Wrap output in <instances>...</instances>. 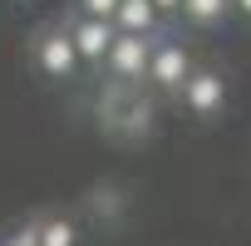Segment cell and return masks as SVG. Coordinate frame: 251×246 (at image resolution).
Masks as SVG:
<instances>
[{
	"label": "cell",
	"mask_w": 251,
	"mask_h": 246,
	"mask_svg": "<svg viewBox=\"0 0 251 246\" xmlns=\"http://www.w3.org/2000/svg\"><path fill=\"white\" fill-rule=\"evenodd\" d=\"M103 64L113 69V79L123 84H138L148 74V35H128V30H118L103 49Z\"/></svg>",
	"instance_id": "6da1fadb"
},
{
	"label": "cell",
	"mask_w": 251,
	"mask_h": 246,
	"mask_svg": "<svg viewBox=\"0 0 251 246\" xmlns=\"http://www.w3.org/2000/svg\"><path fill=\"white\" fill-rule=\"evenodd\" d=\"M187 74H192V59H187L182 45H158V49H148V74H143V79H153L158 89H182Z\"/></svg>",
	"instance_id": "7a4b0ae2"
},
{
	"label": "cell",
	"mask_w": 251,
	"mask_h": 246,
	"mask_svg": "<svg viewBox=\"0 0 251 246\" xmlns=\"http://www.w3.org/2000/svg\"><path fill=\"white\" fill-rule=\"evenodd\" d=\"M118 30H113V20H99V15H84L74 30H69V40H74V54H79V64H103V49H108V40H113Z\"/></svg>",
	"instance_id": "3957f363"
},
{
	"label": "cell",
	"mask_w": 251,
	"mask_h": 246,
	"mask_svg": "<svg viewBox=\"0 0 251 246\" xmlns=\"http://www.w3.org/2000/svg\"><path fill=\"white\" fill-rule=\"evenodd\" d=\"M40 69H45L50 79H69V74L79 69V54H74L69 30H54V35L40 40Z\"/></svg>",
	"instance_id": "277c9868"
},
{
	"label": "cell",
	"mask_w": 251,
	"mask_h": 246,
	"mask_svg": "<svg viewBox=\"0 0 251 246\" xmlns=\"http://www.w3.org/2000/svg\"><path fill=\"white\" fill-rule=\"evenodd\" d=\"M182 98H187L192 113H217L226 103V84H222V74H187L182 79Z\"/></svg>",
	"instance_id": "5b68a950"
},
{
	"label": "cell",
	"mask_w": 251,
	"mask_h": 246,
	"mask_svg": "<svg viewBox=\"0 0 251 246\" xmlns=\"http://www.w3.org/2000/svg\"><path fill=\"white\" fill-rule=\"evenodd\" d=\"M113 30H128V35H148L158 25V10H153V0H118L113 5Z\"/></svg>",
	"instance_id": "8992f818"
},
{
	"label": "cell",
	"mask_w": 251,
	"mask_h": 246,
	"mask_svg": "<svg viewBox=\"0 0 251 246\" xmlns=\"http://www.w3.org/2000/svg\"><path fill=\"white\" fill-rule=\"evenodd\" d=\"M192 25H217L226 10H231V0H182V5H177Z\"/></svg>",
	"instance_id": "52a82bcc"
},
{
	"label": "cell",
	"mask_w": 251,
	"mask_h": 246,
	"mask_svg": "<svg viewBox=\"0 0 251 246\" xmlns=\"http://www.w3.org/2000/svg\"><path fill=\"white\" fill-rule=\"evenodd\" d=\"M74 241H79V231H74V221H64V217H54V221L40 226V246H74Z\"/></svg>",
	"instance_id": "ba28073f"
},
{
	"label": "cell",
	"mask_w": 251,
	"mask_h": 246,
	"mask_svg": "<svg viewBox=\"0 0 251 246\" xmlns=\"http://www.w3.org/2000/svg\"><path fill=\"white\" fill-rule=\"evenodd\" d=\"M94 212H99V217H118V212H123L118 192H113V187H108V192H99V197H94Z\"/></svg>",
	"instance_id": "9c48e42d"
},
{
	"label": "cell",
	"mask_w": 251,
	"mask_h": 246,
	"mask_svg": "<svg viewBox=\"0 0 251 246\" xmlns=\"http://www.w3.org/2000/svg\"><path fill=\"white\" fill-rule=\"evenodd\" d=\"M5 246H40V226H30V221H25V226H15V231L5 236Z\"/></svg>",
	"instance_id": "30bf717a"
},
{
	"label": "cell",
	"mask_w": 251,
	"mask_h": 246,
	"mask_svg": "<svg viewBox=\"0 0 251 246\" xmlns=\"http://www.w3.org/2000/svg\"><path fill=\"white\" fill-rule=\"evenodd\" d=\"M79 5H84V15H99V20H108L118 0H79Z\"/></svg>",
	"instance_id": "8fae6325"
},
{
	"label": "cell",
	"mask_w": 251,
	"mask_h": 246,
	"mask_svg": "<svg viewBox=\"0 0 251 246\" xmlns=\"http://www.w3.org/2000/svg\"><path fill=\"white\" fill-rule=\"evenodd\" d=\"M177 5H182V0H153V10H158V15H168V10H177Z\"/></svg>",
	"instance_id": "7c38bea8"
},
{
	"label": "cell",
	"mask_w": 251,
	"mask_h": 246,
	"mask_svg": "<svg viewBox=\"0 0 251 246\" xmlns=\"http://www.w3.org/2000/svg\"><path fill=\"white\" fill-rule=\"evenodd\" d=\"M231 10H241V15H251V0H231Z\"/></svg>",
	"instance_id": "4fadbf2b"
}]
</instances>
